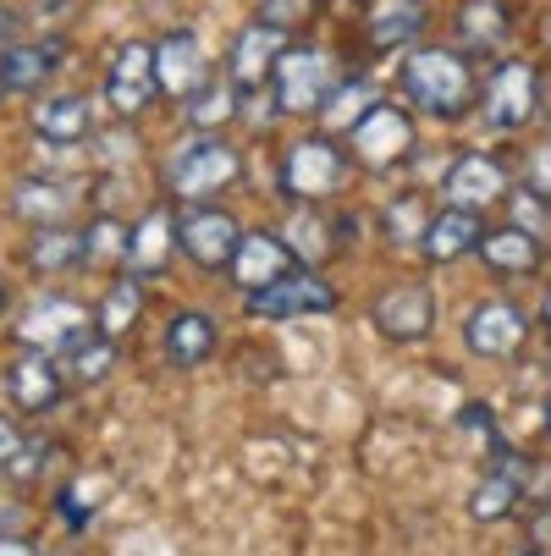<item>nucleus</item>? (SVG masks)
Wrapping results in <instances>:
<instances>
[{"instance_id": "nucleus-3", "label": "nucleus", "mask_w": 551, "mask_h": 556, "mask_svg": "<svg viewBox=\"0 0 551 556\" xmlns=\"http://www.w3.org/2000/svg\"><path fill=\"white\" fill-rule=\"evenodd\" d=\"M271 89H276V105H281V111H292V116H321L326 100L342 89V72H337V61H331L326 50L303 45V50H281V61H276V72H271Z\"/></svg>"}, {"instance_id": "nucleus-16", "label": "nucleus", "mask_w": 551, "mask_h": 556, "mask_svg": "<svg viewBox=\"0 0 551 556\" xmlns=\"http://www.w3.org/2000/svg\"><path fill=\"white\" fill-rule=\"evenodd\" d=\"M172 249H177V220H172V210L166 204H154V210H143V220L127 231V270L133 276H161L166 270V260H172Z\"/></svg>"}, {"instance_id": "nucleus-4", "label": "nucleus", "mask_w": 551, "mask_h": 556, "mask_svg": "<svg viewBox=\"0 0 551 556\" xmlns=\"http://www.w3.org/2000/svg\"><path fill=\"white\" fill-rule=\"evenodd\" d=\"M238 149L231 143H221V138H193V143H183L172 161H166V188L183 199V204H204V199H215L221 188H231L238 182Z\"/></svg>"}, {"instance_id": "nucleus-11", "label": "nucleus", "mask_w": 551, "mask_h": 556, "mask_svg": "<svg viewBox=\"0 0 551 556\" xmlns=\"http://www.w3.org/2000/svg\"><path fill=\"white\" fill-rule=\"evenodd\" d=\"M524 337H529V320L502 298L475 303V314L463 320V342H468V353H480V358H513L524 348Z\"/></svg>"}, {"instance_id": "nucleus-24", "label": "nucleus", "mask_w": 551, "mask_h": 556, "mask_svg": "<svg viewBox=\"0 0 551 556\" xmlns=\"http://www.w3.org/2000/svg\"><path fill=\"white\" fill-rule=\"evenodd\" d=\"M215 353V320L210 314H172V326H166V358L177 369H193Z\"/></svg>"}, {"instance_id": "nucleus-2", "label": "nucleus", "mask_w": 551, "mask_h": 556, "mask_svg": "<svg viewBox=\"0 0 551 556\" xmlns=\"http://www.w3.org/2000/svg\"><path fill=\"white\" fill-rule=\"evenodd\" d=\"M100 331L95 320V308L89 303H77V298H61V292H45L23 308V320H17V342L34 348V353H72V348H84L89 337Z\"/></svg>"}, {"instance_id": "nucleus-28", "label": "nucleus", "mask_w": 551, "mask_h": 556, "mask_svg": "<svg viewBox=\"0 0 551 556\" xmlns=\"http://www.w3.org/2000/svg\"><path fill=\"white\" fill-rule=\"evenodd\" d=\"M231 111H238V84H221V77H210V84L188 100V122H193L199 132H215Z\"/></svg>"}, {"instance_id": "nucleus-37", "label": "nucleus", "mask_w": 551, "mask_h": 556, "mask_svg": "<svg viewBox=\"0 0 551 556\" xmlns=\"http://www.w3.org/2000/svg\"><path fill=\"white\" fill-rule=\"evenodd\" d=\"M45 452H50L45 441H28V446H23V452L7 463V473H17V480H34V473H39V463H45Z\"/></svg>"}, {"instance_id": "nucleus-13", "label": "nucleus", "mask_w": 551, "mask_h": 556, "mask_svg": "<svg viewBox=\"0 0 551 556\" xmlns=\"http://www.w3.org/2000/svg\"><path fill=\"white\" fill-rule=\"evenodd\" d=\"M502 193H508V172H502L497 154H480V149L475 154H458L452 172L441 177V199L458 204V210H486Z\"/></svg>"}, {"instance_id": "nucleus-31", "label": "nucleus", "mask_w": 551, "mask_h": 556, "mask_svg": "<svg viewBox=\"0 0 551 556\" xmlns=\"http://www.w3.org/2000/svg\"><path fill=\"white\" fill-rule=\"evenodd\" d=\"M513 502H518V480H513V473H491V480L468 496V513H475L480 523H497V518H508Z\"/></svg>"}, {"instance_id": "nucleus-1", "label": "nucleus", "mask_w": 551, "mask_h": 556, "mask_svg": "<svg viewBox=\"0 0 551 556\" xmlns=\"http://www.w3.org/2000/svg\"><path fill=\"white\" fill-rule=\"evenodd\" d=\"M403 94H409L425 116L458 122L468 105H475V72H468V61H463L458 50L430 45V50H414V55L403 61Z\"/></svg>"}, {"instance_id": "nucleus-14", "label": "nucleus", "mask_w": 551, "mask_h": 556, "mask_svg": "<svg viewBox=\"0 0 551 556\" xmlns=\"http://www.w3.org/2000/svg\"><path fill=\"white\" fill-rule=\"evenodd\" d=\"M154 77L172 100H193L210 77H204V45L188 28H172L161 45H154Z\"/></svg>"}, {"instance_id": "nucleus-32", "label": "nucleus", "mask_w": 551, "mask_h": 556, "mask_svg": "<svg viewBox=\"0 0 551 556\" xmlns=\"http://www.w3.org/2000/svg\"><path fill=\"white\" fill-rule=\"evenodd\" d=\"M370 105H375V94H370L364 84H348V77H342V89H337V94L326 100L321 122H326V127H342V132H348V127H353V122H359V116H364Z\"/></svg>"}, {"instance_id": "nucleus-10", "label": "nucleus", "mask_w": 551, "mask_h": 556, "mask_svg": "<svg viewBox=\"0 0 551 556\" xmlns=\"http://www.w3.org/2000/svg\"><path fill=\"white\" fill-rule=\"evenodd\" d=\"M154 89H161V77H154V45H143V39L122 45L116 61H111V77H105L111 111L116 116H138L154 100Z\"/></svg>"}, {"instance_id": "nucleus-42", "label": "nucleus", "mask_w": 551, "mask_h": 556, "mask_svg": "<svg viewBox=\"0 0 551 556\" xmlns=\"http://www.w3.org/2000/svg\"><path fill=\"white\" fill-rule=\"evenodd\" d=\"M0 556H39L23 534H0Z\"/></svg>"}, {"instance_id": "nucleus-41", "label": "nucleus", "mask_w": 551, "mask_h": 556, "mask_svg": "<svg viewBox=\"0 0 551 556\" xmlns=\"http://www.w3.org/2000/svg\"><path fill=\"white\" fill-rule=\"evenodd\" d=\"M12 45H17V12L0 7V50H12Z\"/></svg>"}, {"instance_id": "nucleus-30", "label": "nucleus", "mask_w": 551, "mask_h": 556, "mask_svg": "<svg viewBox=\"0 0 551 556\" xmlns=\"http://www.w3.org/2000/svg\"><path fill=\"white\" fill-rule=\"evenodd\" d=\"M50 66H55V45H12V50H7L12 89H34Z\"/></svg>"}, {"instance_id": "nucleus-23", "label": "nucleus", "mask_w": 551, "mask_h": 556, "mask_svg": "<svg viewBox=\"0 0 551 556\" xmlns=\"http://www.w3.org/2000/svg\"><path fill=\"white\" fill-rule=\"evenodd\" d=\"M419 28H425V0H380L370 17V45L398 50V45L419 39Z\"/></svg>"}, {"instance_id": "nucleus-38", "label": "nucleus", "mask_w": 551, "mask_h": 556, "mask_svg": "<svg viewBox=\"0 0 551 556\" xmlns=\"http://www.w3.org/2000/svg\"><path fill=\"white\" fill-rule=\"evenodd\" d=\"M23 446H28V441H23V430H17V425H12L7 414H0V468H7V463H12V457H17Z\"/></svg>"}, {"instance_id": "nucleus-17", "label": "nucleus", "mask_w": 551, "mask_h": 556, "mask_svg": "<svg viewBox=\"0 0 551 556\" xmlns=\"http://www.w3.org/2000/svg\"><path fill=\"white\" fill-rule=\"evenodd\" d=\"M480 237H486V226H480V210H441V215H430V226H425V237H419V254L430 260V265H452V260H463L468 249H480Z\"/></svg>"}, {"instance_id": "nucleus-46", "label": "nucleus", "mask_w": 551, "mask_h": 556, "mask_svg": "<svg viewBox=\"0 0 551 556\" xmlns=\"http://www.w3.org/2000/svg\"><path fill=\"white\" fill-rule=\"evenodd\" d=\"M0 303H7V287H0Z\"/></svg>"}, {"instance_id": "nucleus-29", "label": "nucleus", "mask_w": 551, "mask_h": 556, "mask_svg": "<svg viewBox=\"0 0 551 556\" xmlns=\"http://www.w3.org/2000/svg\"><path fill=\"white\" fill-rule=\"evenodd\" d=\"M287 249H292V254H303V260L331 254V231H326L321 210H298V215L287 220Z\"/></svg>"}, {"instance_id": "nucleus-15", "label": "nucleus", "mask_w": 551, "mask_h": 556, "mask_svg": "<svg viewBox=\"0 0 551 556\" xmlns=\"http://www.w3.org/2000/svg\"><path fill=\"white\" fill-rule=\"evenodd\" d=\"M281 50H287V28H271L265 17L238 34V45H231V84H238V94L265 89V77L276 72Z\"/></svg>"}, {"instance_id": "nucleus-36", "label": "nucleus", "mask_w": 551, "mask_h": 556, "mask_svg": "<svg viewBox=\"0 0 551 556\" xmlns=\"http://www.w3.org/2000/svg\"><path fill=\"white\" fill-rule=\"evenodd\" d=\"M314 7H321V0H265V23L292 34V28H303L314 17Z\"/></svg>"}, {"instance_id": "nucleus-21", "label": "nucleus", "mask_w": 551, "mask_h": 556, "mask_svg": "<svg viewBox=\"0 0 551 556\" xmlns=\"http://www.w3.org/2000/svg\"><path fill=\"white\" fill-rule=\"evenodd\" d=\"M34 132L45 143H84L95 132V105L84 94H55L34 111Z\"/></svg>"}, {"instance_id": "nucleus-35", "label": "nucleus", "mask_w": 551, "mask_h": 556, "mask_svg": "<svg viewBox=\"0 0 551 556\" xmlns=\"http://www.w3.org/2000/svg\"><path fill=\"white\" fill-rule=\"evenodd\" d=\"M89 265H111V260H127V231L111 220V215H100L89 231Z\"/></svg>"}, {"instance_id": "nucleus-18", "label": "nucleus", "mask_w": 551, "mask_h": 556, "mask_svg": "<svg viewBox=\"0 0 551 556\" xmlns=\"http://www.w3.org/2000/svg\"><path fill=\"white\" fill-rule=\"evenodd\" d=\"M287 260H292V249H287V237H271V231H249L243 243H238V254H231V281H238L243 292H260V287H271V281H281L287 276Z\"/></svg>"}, {"instance_id": "nucleus-20", "label": "nucleus", "mask_w": 551, "mask_h": 556, "mask_svg": "<svg viewBox=\"0 0 551 556\" xmlns=\"http://www.w3.org/2000/svg\"><path fill=\"white\" fill-rule=\"evenodd\" d=\"M497 276H529L540 265V237L529 226H497L480 237V249H475Z\"/></svg>"}, {"instance_id": "nucleus-19", "label": "nucleus", "mask_w": 551, "mask_h": 556, "mask_svg": "<svg viewBox=\"0 0 551 556\" xmlns=\"http://www.w3.org/2000/svg\"><path fill=\"white\" fill-rule=\"evenodd\" d=\"M7 391H12V403H17L23 414L55 408V403H61V369H55V358L28 348V353L7 369Z\"/></svg>"}, {"instance_id": "nucleus-40", "label": "nucleus", "mask_w": 551, "mask_h": 556, "mask_svg": "<svg viewBox=\"0 0 551 556\" xmlns=\"http://www.w3.org/2000/svg\"><path fill=\"white\" fill-rule=\"evenodd\" d=\"M458 425H463L468 435H491V408H480V403H468V408L458 414Z\"/></svg>"}, {"instance_id": "nucleus-6", "label": "nucleus", "mask_w": 551, "mask_h": 556, "mask_svg": "<svg viewBox=\"0 0 551 556\" xmlns=\"http://www.w3.org/2000/svg\"><path fill=\"white\" fill-rule=\"evenodd\" d=\"M342 182H348V161L337 154L331 138H298V143L287 149V161H281V188H287L292 199L321 204V199L342 193Z\"/></svg>"}, {"instance_id": "nucleus-7", "label": "nucleus", "mask_w": 551, "mask_h": 556, "mask_svg": "<svg viewBox=\"0 0 551 556\" xmlns=\"http://www.w3.org/2000/svg\"><path fill=\"white\" fill-rule=\"evenodd\" d=\"M348 138H353V154H359L370 172H386V166H398L403 154L414 149V122H409L403 105L375 100V105L348 127Z\"/></svg>"}, {"instance_id": "nucleus-27", "label": "nucleus", "mask_w": 551, "mask_h": 556, "mask_svg": "<svg viewBox=\"0 0 551 556\" xmlns=\"http://www.w3.org/2000/svg\"><path fill=\"white\" fill-rule=\"evenodd\" d=\"M138 308H143V292H138V276H116L111 287H105V298H100V308H95V320H100V337H122L133 320H138Z\"/></svg>"}, {"instance_id": "nucleus-22", "label": "nucleus", "mask_w": 551, "mask_h": 556, "mask_svg": "<svg viewBox=\"0 0 551 556\" xmlns=\"http://www.w3.org/2000/svg\"><path fill=\"white\" fill-rule=\"evenodd\" d=\"M508 34H513V17H508L502 0H463V7H458V39L468 50L491 55V50L508 45Z\"/></svg>"}, {"instance_id": "nucleus-8", "label": "nucleus", "mask_w": 551, "mask_h": 556, "mask_svg": "<svg viewBox=\"0 0 551 556\" xmlns=\"http://www.w3.org/2000/svg\"><path fill=\"white\" fill-rule=\"evenodd\" d=\"M331 308H337V292L314 270H287L281 281L249 292V314H260V320H303V314H331Z\"/></svg>"}, {"instance_id": "nucleus-33", "label": "nucleus", "mask_w": 551, "mask_h": 556, "mask_svg": "<svg viewBox=\"0 0 551 556\" xmlns=\"http://www.w3.org/2000/svg\"><path fill=\"white\" fill-rule=\"evenodd\" d=\"M425 226H430V220H425L419 199H398V204L386 210V237H391V243H398V249H419Z\"/></svg>"}, {"instance_id": "nucleus-43", "label": "nucleus", "mask_w": 551, "mask_h": 556, "mask_svg": "<svg viewBox=\"0 0 551 556\" xmlns=\"http://www.w3.org/2000/svg\"><path fill=\"white\" fill-rule=\"evenodd\" d=\"M12 94V77H7V55H0V100Z\"/></svg>"}, {"instance_id": "nucleus-26", "label": "nucleus", "mask_w": 551, "mask_h": 556, "mask_svg": "<svg viewBox=\"0 0 551 556\" xmlns=\"http://www.w3.org/2000/svg\"><path fill=\"white\" fill-rule=\"evenodd\" d=\"M66 204H72V188L66 182H23L12 193V215L17 220H39V226H61Z\"/></svg>"}, {"instance_id": "nucleus-25", "label": "nucleus", "mask_w": 551, "mask_h": 556, "mask_svg": "<svg viewBox=\"0 0 551 556\" xmlns=\"http://www.w3.org/2000/svg\"><path fill=\"white\" fill-rule=\"evenodd\" d=\"M77 265H89V237L72 231V226H39V237H34V270L61 276V270H77Z\"/></svg>"}, {"instance_id": "nucleus-12", "label": "nucleus", "mask_w": 551, "mask_h": 556, "mask_svg": "<svg viewBox=\"0 0 551 556\" xmlns=\"http://www.w3.org/2000/svg\"><path fill=\"white\" fill-rule=\"evenodd\" d=\"M375 331L380 337H391V342H419V337H430V320H436V303H430V292L419 287V281H398V287H386L380 298H375Z\"/></svg>"}, {"instance_id": "nucleus-47", "label": "nucleus", "mask_w": 551, "mask_h": 556, "mask_svg": "<svg viewBox=\"0 0 551 556\" xmlns=\"http://www.w3.org/2000/svg\"><path fill=\"white\" fill-rule=\"evenodd\" d=\"M546 23H551V17H546Z\"/></svg>"}, {"instance_id": "nucleus-34", "label": "nucleus", "mask_w": 551, "mask_h": 556, "mask_svg": "<svg viewBox=\"0 0 551 556\" xmlns=\"http://www.w3.org/2000/svg\"><path fill=\"white\" fill-rule=\"evenodd\" d=\"M111 358H116V342L95 331L84 348H72V380H105Z\"/></svg>"}, {"instance_id": "nucleus-45", "label": "nucleus", "mask_w": 551, "mask_h": 556, "mask_svg": "<svg viewBox=\"0 0 551 556\" xmlns=\"http://www.w3.org/2000/svg\"><path fill=\"white\" fill-rule=\"evenodd\" d=\"M546 425H551V403H546Z\"/></svg>"}, {"instance_id": "nucleus-5", "label": "nucleus", "mask_w": 551, "mask_h": 556, "mask_svg": "<svg viewBox=\"0 0 551 556\" xmlns=\"http://www.w3.org/2000/svg\"><path fill=\"white\" fill-rule=\"evenodd\" d=\"M480 111H486V127H491V132H518V127H529V122L540 116V72H535V61H524V55L502 61V66L486 77Z\"/></svg>"}, {"instance_id": "nucleus-9", "label": "nucleus", "mask_w": 551, "mask_h": 556, "mask_svg": "<svg viewBox=\"0 0 551 556\" xmlns=\"http://www.w3.org/2000/svg\"><path fill=\"white\" fill-rule=\"evenodd\" d=\"M177 243H183V254H188L193 265H204V270H226L231 254H238V243H243V231H238V220H231L226 210L188 204V210L177 215Z\"/></svg>"}, {"instance_id": "nucleus-44", "label": "nucleus", "mask_w": 551, "mask_h": 556, "mask_svg": "<svg viewBox=\"0 0 551 556\" xmlns=\"http://www.w3.org/2000/svg\"><path fill=\"white\" fill-rule=\"evenodd\" d=\"M546 326H551V292H546Z\"/></svg>"}, {"instance_id": "nucleus-39", "label": "nucleus", "mask_w": 551, "mask_h": 556, "mask_svg": "<svg viewBox=\"0 0 551 556\" xmlns=\"http://www.w3.org/2000/svg\"><path fill=\"white\" fill-rule=\"evenodd\" d=\"M23 523H28L23 502H12V496H0V534H23Z\"/></svg>"}]
</instances>
